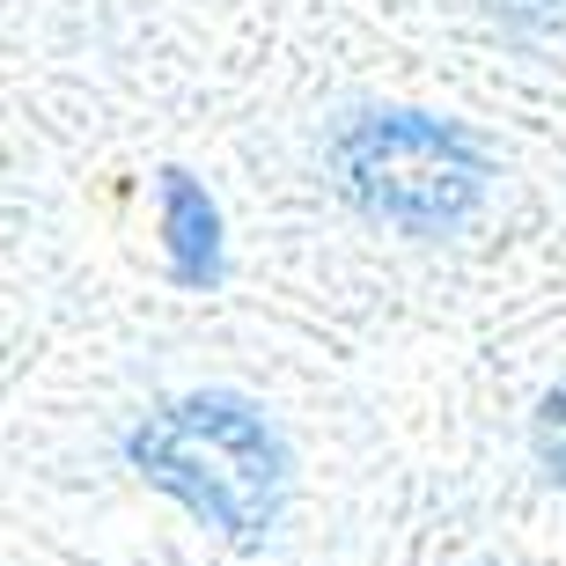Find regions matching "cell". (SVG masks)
Listing matches in <instances>:
<instances>
[{"mask_svg":"<svg viewBox=\"0 0 566 566\" xmlns=\"http://www.w3.org/2000/svg\"><path fill=\"white\" fill-rule=\"evenodd\" d=\"M507 22H523V30H545V22H559V8L566 0H493Z\"/></svg>","mask_w":566,"mask_h":566,"instance_id":"5","label":"cell"},{"mask_svg":"<svg viewBox=\"0 0 566 566\" xmlns=\"http://www.w3.org/2000/svg\"><path fill=\"white\" fill-rule=\"evenodd\" d=\"M530 457L552 485H566V382H552L537 412H530Z\"/></svg>","mask_w":566,"mask_h":566,"instance_id":"4","label":"cell"},{"mask_svg":"<svg viewBox=\"0 0 566 566\" xmlns=\"http://www.w3.org/2000/svg\"><path fill=\"white\" fill-rule=\"evenodd\" d=\"M126 463L229 545H265L287 515L294 457L235 390H185L126 427Z\"/></svg>","mask_w":566,"mask_h":566,"instance_id":"1","label":"cell"},{"mask_svg":"<svg viewBox=\"0 0 566 566\" xmlns=\"http://www.w3.org/2000/svg\"><path fill=\"white\" fill-rule=\"evenodd\" d=\"M155 213H163V251L177 287H213L221 280V207L191 169L155 177Z\"/></svg>","mask_w":566,"mask_h":566,"instance_id":"3","label":"cell"},{"mask_svg":"<svg viewBox=\"0 0 566 566\" xmlns=\"http://www.w3.org/2000/svg\"><path fill=\"white\" fill-rule=\"evenodd\" d=\"M324 163H332V185L346 191V207L390 235H412V243H441V235L471 229V213L485 207V185H493L485 147L457 118L405 104L346 111L332 126Z\"/></svg>","mask_w":566,"mask_h":566,"instance_id":"2","label":"cell"}]
</instances>
